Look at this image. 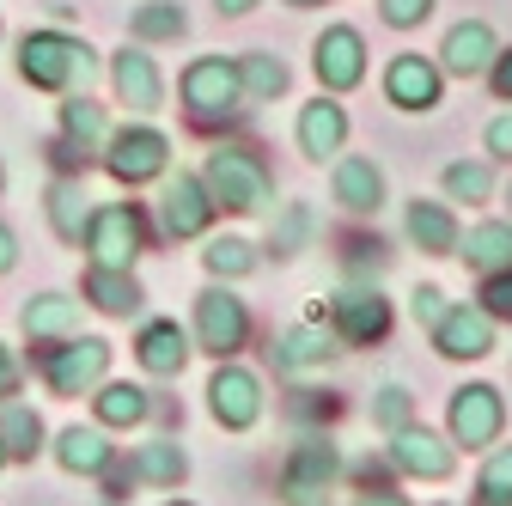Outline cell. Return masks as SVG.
I'll return each instance as SVG.
<instances>
[{
    "label": "cell",
    "instance_id": "obj_1",
    "mask_svg": "<svg viewBox=\"0 0 512 506\" xmlns=\"http://www.w3.org/2000/svg\"><path fill=\"white\" fill-rule=\"evenodd\" d=\"M19 74H25L31 86L68 92V86H86V80L98 74V61H92L86 43L61 37V31H31V37L19 43Z\"/></svg>",
    "mask_w": 512,
    "mask_h": 506
},
{
    "label": "cell",
    "instance_id": "obj_2",
    "mask_svg": "<svg viewBox=\"0 0 512 506\" xmlns=\"http://www.w3.org/2000/svg\"><path fill=\"white\" fill-rule=\"evenodd\" d=\"M202 183H208L214 208H232V214L269 208V171H263V159L244 153V147H220V153H208Z\"/></svg>",
    "mask_w": 512,
    "mask_h": 506
},
{
    "label": "cell",
    "instance_id": "obj_3",
    "mask_svg": "<svg viewBox=\"0 0 512 506\" xmlns=\"http://www.w3.org/2000/svg\"><path fill=\"white\" fill-rule=\"evenodd\" d=\"M86 250H92V269H128L141 257V214L135 208H98L86 220Z\"/></svg>",
    "mask_w": 512,
    "mask_h": 506
},
{
    "label": "cell",
    "instance_id": "obj_4",
    "mask_svg": "<svg viewBox=\"0 0 512 506\" xmlns=\"http://www.w3.org/2000/svg\"><path fill=\"white\" fill-rule=\"evenodd\" d=\"M238 98H244L238 61H226V55L189 61V74H183V104L196 110V116H226V110H238Z\"/></svg>",
    "mask_w": 512,
    "mask_h": 506
},
{
    "label": "cell",
    "instance_id": "obj_5",
    "mask_svg": "<svg viewBox=\"0 0 512 506\" xmlns=\"http://www.w3.org/2000/svg\"><path fill=\"white\" fill-rule=\"evenodd\" d=\"M311 68H317V80H324L330 92L360 86L366 80V43H360V31L354 25H330L324 37H317V49H311Z\"/></svg>",
    "mask_w": 512,
    "mask_h": 506
},
{
    "label": "cell",
    "instance_id": "obj_6",
    "mask_svg": "<svg viewBox=\"0 0 512 506\" xmlns=\"http://www.w3.org/2000/svg\"><path fill=\"white\" fill-rule=\"evenodd\" d=\"M244 330H250L244 299H232V293H220V287H208V293L196 299V336H202L208 354L226 360L232 348H244Z\"/></svg>",
    "mask_w": 512,
    "mask_h": 506
},
{
    "label": "cell",
    "instance_id": "obj_7",
    "mask_svg": "<svg viewBox=\"0 0 512 506\" xmlns=\"http://www.w3.org/2000/svg\"><path fill=\"white\" fill-rule=\"evenodd\" d=\"M433 348L445 360H482L494 348V318H488V311H470V305H452L433 324Z\"/></svg>",
    "mask_w": 512,
    "mask_h": 506
},
{
    "label": "cell",
    "instance_id": "obj_8",
    "mask_svg": "<svg viewBox=\"0 0 512 506\" xmlns=\"http://www.w3.org/2000/svg\"><path fill=\"white\" fill-rule=\"evenodd\" d=\"M500 421H506L500 391H488V385H464V391L452 397V439H458V446H494Z\"/></svg>",
    "mask_w": 512,
    "mask_h": 506
},
{
    "label": "cell",
    "instance_id": "obj_9",
    "mask_svg": "<svg viewBox=\"0 0 512 506\" xmlns=\"http://www.w3.org/2000/svg\"><path fill=\"white\" fill-rule=\"evenodd\" d=\"M104 366H110V342L80 336V342H68V348L49 360V385H55L61 397H80V391H92L98 378H104Z\"/></svg>",
    "mask_w": 512,
    "mask_h": 506
},
{
    "label": "cell",
    "instance_id": "obj_10",
    "mask_svg": "<svg viewBox=\"0 0 512 506\" xmlns=\"http://www.w3.org/2000/svg\"><path fill=\"white\" fill-rule=\"evenodd\" d=\"M165 159H171V147H165L159 129H122V135L110 141V171H116L122 183H147V177H159Z\"/></svg>",
    "mask_w": 512,
    "mask_h": 506
},
{
    "label": "cell",
    "instance_id": "obj_11",
    "mask_svg": "<svg viewBox=\"0 0 512 506\" xmlns=\"http://www.w3.org/2000/svg\"><path fill=\"white\" fill-rule=\"evenodd\" d=\"M208 397H214V421L220 427H250L256 415H263V385H256L244 366H220Z\"/></svg>",
    "mask_w": 512,
    "mask_h": 506
},
{
    "label": "cell",
    "instance_id": "obj_12",
    "mask_svg": "<svg viewBox=\"0 0 512 506\" xmlns=\"http://www.w3.org/2000/svg\"><path fill=\"white\" fill-rule=\"evenodd\" d=\"M494 55H500L494 31H488L482 19H464V25H452V31H445L439 68H445V74H458V80H470V74H488V61H494Z\"/></svg>",
    "mask_w": 512,
    "mask_h": 506
},
{
    "label": "cell",
    "instance_id": "obj_13",
    "mask_svg": "<svg viewBox=\"0 0 512 506\" xmlns=\"http://www.w3.org/2000/svg\"><path fill=\"white\" fill-rule=\"evenodd\" d=\"M208 214H214L208 183L189 177V171H177V177L165 183V232H171V238H196V232L208 226Z\"/></svg>",
    "mask_w": 512,
    "mask_h": 506
},
{
    "label": "cell",
    "instance_id": "obj_14",
    "mask_svg": "<svg viewBox=\"0 0 512 506\" xmlns=\"http://www.w3.org/2000/svg\"><path fill=\"white\" fill-rule=\"evenodd\" d=\"M384 92H391L397 110H433L439 104V68L427 55H397L384 68Z\"/></svg>",
    "mask_w": 512,
    "mask_h": 506
},
{
    "label": "cell",
    "instance_id": "obj_15",
    "mask_svg": "<svg viewBox=\"0 0 512 506\" xmlns=\"http://www.w3.org/2000/svg\"><path fill=\"white\" fill-rule=\"evenodd\" d=\"M391 458H397V470L427 476V482H445V476H452V446H445V439H433L427 427H397V433H391Z\"/></svg>",
    "mask_w": 512,
    "mask_h": 506
},
{
    "label": "cell",
    "instance_id": "obj_16",
    "mask_svg": "<svg viewBox=\"0 0 512 506\" xmlns=\"http://www.w3.org/2000/svg\"><path fill=\"white\" fill-rule=\"evenodd\" d=\"M342 141H348V116H342V104H305L299 110V147H305V159H330V153H342Z\"/></svg>",
    "mask_w": 512,
    "mask_h": 506
},
{
    "label": "cell",
    "instance_id": "obj_17",
    "mask_svg": "<svg viewBox=\"0 0 512 506\" xmlns=\"http://www.w3.org/2000/svg\"><path fill=\"white\" fill-rule=\"evenodd\" d=\"M336 324L348 342H378L384 330H391V305H384L378 293H336Z\"/></svg>",
    "mask_w": 512,
    "mask_h": 506
},
{
    "label": "cell",
    "instance_id": "obj_18",
    "mask_svg": "<svg viewBox=\"0 0 512 506\" xmlns=\"http://www.w3.org/2000/svg\"><path fill=\"white\" fill-rule=\"evenodd\" d=\"M336 202L348 214H378V202H384V171L372 159H342L336 165Z\"/></svg>",
    "mask_w": 512,
    "mask_h": 506
},
{
    "label": "cell",
    "instance_id": "obj_19",
    "mask_svg": "<svg viewBox=\"0 0 512 506\" xmlns=\"http://www.w3.org/2000/svg\"><path fill=\"white\" fill-rule=\"evenodd\" d=\"M116 92H122V104H135V110H159V68H153V55L122 49L116 55Z\"/></svg>",
    "mask_w": 512,
    "mask_h": 506
},
{
    "label": "cell",
    "instance_id": "obj_20",
    "mask_svg": "<svg viewBox=\"0 0 512 506\" xmlns=\"http://www.w3.org/2000/svg\"><path fill=\"white\" fill-rule=\"evenodd\" d=\"M135 354H141V366H147V372L177 378V372H183V360H189V336H183L177 324H147Z\"/></svg>",
    "mask_w": 512,
    "mask_h": 506
},
{
    "label": "cell",
    "instance_id": "obj_21",
    "mask_svg": "<svg viewBox=\"0 0 512 506\" xmlns=\"http://www.w3.org/2000/svg\"><path fill=\"white\" fill-rule=\"evenodd\" d=\"M464 263L476 275H494V269H512V226L506 220H488L464 238Z\"/></svg>",
    "mask_w": 512,
    "mask_h": 506
},
{
    "label": "cell",
    "instance_id": "obj_22",
    "mask_svg": "<svg viewBox=\"0 0 512 506\" xmlns=\"http://www.w3.org/2000/svg\"><path fill=\"white\" fill-rule=\"evenodd\" d=\"M336 354V342L317 330V324H299V330H287L281 342H275V366L281 372H299V366H324Z\"/></svg>",
    "mask_w": 512,
    "mask_h": 506
},
{
    "label": "cell",
    "instance_id": "obj_23",
    "mask_svg": "<svg viewBox=\"0 0 512 506\" xmlns=\"http://www.w3.org/2000/svg\"><path fill=\"white\" fill-rule=\"evenodd\" d=\"M409 238L421 250H433V257H452L458 250V226H452V214H445L439 202H415L409 208Z\"/></svg>",
    "mask_w": 512,
    "mask_h": 506
},
{
    "label": "cell",
    "instance_id": "obj_24",
    "mask_svg": "<svg viewBox=\"0 0 512 506\" xmlns=\"http://www.w3.org/2000/svg\"><path fill=\"white\" fill-rule=\"evenodd\" d=\"M55 458H61V470H74V476H98L110 464V446H104V433H92V427H68L61 446H55Z\"/></svg>",
    "mask_w": 512,
    "mask_h": 506
},
{
    "label": "cell",
    "instance_id": "obj_25",
    "mask_svg": "<svg viewBox=\"0 0 512 506\" xmlns=\"http://www.w3.org/2000/svg\"><path fill=\"white\" fill-rule=\"evenodd\" d=\"M86 293L98 311H110V318H128V311L141 305V287L128 281V269H92L86 275Z\"/></svg>",
    "mask_w": 512,
    "mask_h": 506
},
{
    "label": "cell",
    "instance_id": "obj_26",
    "mask_svg": "<svg viewBox=\"0 0 512 506\" xmlns=\"http://www.w3.org/2000/svg\"><path fill=\"white\" fill-rule=\"evenodd\" d=\"M74 324H80V305L61 299V293H43V299L25 305V330H31V336H68Z\"/></svg>",
    "mask_w": 512,
    "mask_h": 506
},
{
    "label": "cell",
    "instance_id": "obj_27",
    "mask_svg": "<svg viewBox=\"0 0 512 506\" xmlns=\"http://www.w3.org/2000/svg\"><path fill=\"white\" fill-rule=\"evenodd\" d=\"M330 476H336V452H330V446H299V458H293V470H287V494H293V500H311V488L330 482Z\"/></svg>",
    "mask_w": 512,
    "mask_h": 506
},
{
    "label": "cell",
    "instance_id": "obj_28",
    "mask_svg": "<svg viewBox=\"0 0 512 506\" xmlns=\"http://www.w3.org/2000/svg\"><path fill=\"white\" fill-rule=\"evenodd\" d=\"M98 421H110V427L147 421V391H141V385H104V391H98Z\"/></svg>",
    "mask_w": 512,
    "mask_h": 506
},
{
    "label": "cell",
    "instance_id": "obj_29",
    "mask_svg": "<svg viewBox=\"0 0 512 506\" xmlns=\"http://www.w3.org/2000/svg\"><path fill=\"white\" fill-rule=\"evenodd\" d=\"M37 439H43V421H37L25 403H13L7 415H0V446H7V458H31Z\"/></svg>",
    "mask_w": 512,
    "mask_h": 506
},
{
    "label": "cell",
    "instance_id": "obj_30",
    "mask_svg": "<svg viewBox=\"0 0 512 506\" xmlns=\"http://www.w3.org/2000/svg\"><path fill=\"white\" fill-rule=\"evenodd\" d=\"M238 86H244L250 98H275V92L287 86V68H281L275 55H244V61H238Z\"/></svg>",
    "mask_w": 512,
    "mask_h": 506
},
{
    "label": "cell",
    "instance_id": "obj_31",
    "mask_svg": "<svg viewBox=\"0 0 512 506\" xmlns=\"http://www.w3.org/2000/svg\"><path fill=\"white\" fill-rule=\"evenodd\" d=\"M49 220H55V232L61 238H80V226H86V196H80V183H55L49 189Z\"/></svg>",
    "mask_w": 512,
    "mask_h": 506
},
{
    "label": "cell",
    "instance_id": "obj_32",
    "mask_svg": "<svg viewBox=\"0 0 512 506\" xmlns=\"http://www.w3.org/2000/svg\"><path fill=\"white\" fill-rule=\"evenodd\" d=\"M135 476H147V482H177L183 470H189V458L177 452V446H147V452H135V464H128Z\"/></svg>",
    "mask_w": 512,
    "mask_h": 506
},
{
    "label": "cell",
    "instance_id": "obj_33",
    "mask_svg": "<svg viewBox=\"0 0 512 506\" xmlns=\"http://www.w3.org/2000/svg\"><path fill=\"white\" fill-rule=\"evenodd\" d=\"M183 7H171V0H147V7L135 13V37H183Z\"/></svg>",
    "mask_w": 512,
    "mask_h": 506
},
{
    "label": "cell",
    "instance_id": "obj_34",
    "mask_svg": "<svg viewBox=\"0 0 512 506\" xmlns=\"http://www.w3.org/2000/svg\"><path fill=\"white\" fill-rule=\"evenodd\" d=\"M208 269H214V275H250V269H256V250H250L244 238H214V244H208Z\"/></svg>",
    "mask_w": 512,
    "mask_h": 506
},
{
    "label": "cell",
    "instance_id": "obj_35",
    "mask_svg": "<svg viewBox=\"0 0 512 506\" xmlns=\"http://www.w3.org/2000/svg\"><path fill=\"white\" fill-rule=\"evenodd\" d=\"M445 189H452V202H482L488 189H494V177H488V165H452L445 171Z\"/></svg>",
    "mask_w": 512,
    "mask_h": 506
},
{
    "label": "cell",
    "instance_id": "obj_36",
    "mask_svg": "<svg viewBox=\"0 0 512 506\" xmlns=\"http://www.w3.org/2000/svg\"><path fill=\"white\" fill-rule=\"evenodd\" d=\"M482 500H494V506H512V446L488 458V470H482Z\"/></svg>",
    "mask_w": 512,
    "mask_h": 506
},
{
    "label": "cell",
    "instance_id": "obj_37",
    "mask_svg": "<svg viewBox=\"0 0 512 506\" xmlns=\"http://www.w3.org/2000/svg\"><path fill=\"white\" fill-rule=\"evenodd\" d=\"M61 129H68L74 141H92V135H104V110L74 98V104H61Z\"/></svg>",
    "mask_w": 512,
    "mask_h": 506
},
{
    "label": "cell",
    "instance_id": "obj_38",
    "mask_svg": "<svg viewBox=\"0 0 512 506\" xmlns=\"http://www.w3.org/2000/svg\"><path fill=\"white\" fill-rule=\"evenodd\" d=\"M482 311L488 318H512V269H494L482 281Z\"/></svg>",
    "mask_w": 512,
    "mask_h": 506
},
{
    "label": "cell",
    "instance_id": "obj_39",
    "mask_svg": "<svg viewBox=\"0 0 512 506\" xmlns=\"http://www.w3.org/2000/svg\"><path fill=\"white\" fill-rule=\"evenodd\" d=\"M378 7H384V25L409 31V25H421V19L433 13V0H378Z\"/></svg>",
    "mask_w": 512,
    "mask_h": 506
},
{
    "label": "cell",
    "instance_id": "obj_40",
    "mask_svg": "<svg viewBox=\"0 0 512 506\" xmlns=\"http://www.w3.org/2000/svg\"><path fill=\"white\" fill-rule=\"evenodd\" d=\"M378 427H391V433L409 427V391H397V385L378 391Z\"/></svg>",
    "mask_w": 512,
    "mask_h": 506
},
{
    "label": "cell",
    "instance_id": "obj_41",
    "mask_svg": "<svg viewBox=\"0 0 512 506\" xmlns=\"http://www.w3.org/2000/svg\"><path fill=\"white\" fill-rule=\"evenodd\" d=\"M445 311H452V305H445V293H439V287H421V293H415V318H421V324H439Z\"/></svg>",
    "mask_w": 512,
    "mask_h": 506
},
{
    "label": "cell",
    "instance_id": "obj_42",
    "mask_svg": "<svg viewBox=\"0 0 512 506\" xmlns=\"http://www.w3.org/2000/svg\"><path fill=\"white\" fill-rule=\"evenodd\" d=\"M488 153H500V159H512V110L488 122Z\"/></svg>",
    "mask_w": 512,
    "mask_h": 506
},
{
    "label": "cell",
    "instance_id": "obj_43",
    "mask_svg": "<svg viewBox=\"0 0 512 506\" xmlns=\"http://www.w3.org/2000/svg\"><path fill=\"white\" fill-rule=\"evenodd\" d=\"M488 68H494V92H500V98H512V49H500Z\"/></svg>",
    "mask_w": 512,
    "mask_h": 506
},
{
    "label": "cell",
    "instance_id": "obj_44",
    "mask_svg": "<svg viewBox=\"0 0 512 506\" xmlns=\"http://www.w3.org/2000/svg\"><path fill=\"white\" fill-rule=\"evenodd\" d=\"M299 232H305V208H293V214H287V226L275 232V250H287V244H299Z\"/></svg>",
    "mask_w": 512,
    "mask_h": 506
},
{
    "label": "cell",
    "instance_id": "obj_45",
    "mask_svg": "<svg viewBox=\"0 0 512 506\" xmlns=\"http://www.w3.org/2000/svg\"><path fill=\"white\" fill-rule=\"evenodd\" d=\"M360 506H409V500H403V494H384V488H378V494H360Z\"/></svg>",
    "mask_w": 512,
    "mask_h": 506
},
{
    "label": "cell",
    "instance_id": "obj_46",
    "mask_svg": "<svg viewBox=\"0 0 512 506\" xmlns=\"http://www.w3.org/2000/svg\"><path fill=\"white\" fill-rule=\"evenodd\" d=\"M7 269H13V232L0 226V275H7Z\"/></svg>",
    "mask_w": 512,
    "mask_h": 506
},
{
    "label": "cell",
    "instance_id": "obj_47",
    "mask_svg": "<svg viewBox=\"0 0 512 506\" xmlns=\"http://www.w3.org/2000/svg\"><path fill=\"white\" fill-rule=\"evenodd\" d=\"M0 391H13V360H7V348H0Z\"/></svg>",
    "mask_w": 512,
    "mask_h": 506
},
{
    "label": "cell",
    "instance_id": "obj_48",
    "mask_svg": "<svg viewBox=\"0 0 512 506\" xmlns=\"http://www.w3.org/2000/svg\"><path fill=\"white\" fill-rule=\"evenodd\" d=\"M250 7H263V0H220V13H250Z\"/></svg>",
    "mask_w": 512,
    "mask_h": 506
},
{
    "label": "cell",
    "instance_id": "obj_49",
    "mask_svg": "<svg viewBox=\"0 0 512 506\" xmlns=\"http://www.w3.org/2000/svg\"><path fill=\"white\" fill-rule=\"evenodd\" d=\"M287 7H324V0H287Z\"/></svg>",
    "mask_w": 512,
    "mask_h": 506
},
{
    "label": "cell",
    "instance_id": "obj_50",
    "mask_svg": "<svg viewBox=\"0 0 512 506\" xmlns=\"http://www.w3.org/2000/svg\"><path fill=\"white\" fill-rule=\"evenodd\" d=\"M0 464H7V446H0Z\"/></svg>",
    "mask_w": 512,
    "mask_h": 506
},
{
    "label": "cell",
    "instance_id": "obj_51",
    "mask_svg": "<svg viewBox=\"0 0 512 506\" xmlns=\"http://www.w3.org/2000/svg\"><path fill=\"white\" fill-rule=\"evenodd\" d=\"M506 202H512V189H506Z\"/></svg>",
    "mask_w": 512,
    "mask_h": 506
}]
</instances>
